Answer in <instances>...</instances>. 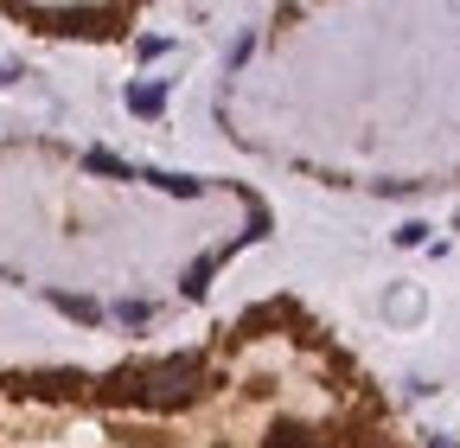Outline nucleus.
Wrapping results in <instances>:
<instances>
[{"label": "nucleus", "instance_id": "obj_1", "mask_svg": "<svg viewBox=\"0 0 460 448\" xmlns=\"http://www.w3.org/2000/svg\"><path fill=\"white\" fill-rule=\"evenodd\" d=\"M199 390H205V359H199V353H180V359H160V365L141 372L135 404H147V410H180V404L199 398Z\"/></svg>", "mask_w": 460, "mask_h": 448}, {"label": "nucleus", "instance_id": "obj_2", "mask_svg": "<svg viewBox=\"0 0 460 448\" xmlns=\"http://www.w3.org/2000/svg\"><path fill=\"white\" fill-rule=\"evenodd\" d=\"M45 301H51L58 314H71V320H84V327H90V320H102V308H96V301H84V295H58V289H51Z\"/></svg>", "mask_w": 460, "mask_h": 448}, {"label": "nucleus", "instance_id": "obj_3", "mask_svg": "<svg viewBox=\"0 0 460 448\" xmlns=\"http://www.w3.org/2000/svg\"><path fill=\"white\" fill-rule=\"evenodd\" d=\"M128 109H135V116H160V109H166V90H160V84H135V90H128Z\"/></svg>", "mask_w": 460, "mask_h": 448}, {"label": "nucleus", "instance_id": "obj_4", "mask_svg": "<svg viewBox=\"0 0 460 448\" xmlns=\"http://www.w3.org/2000/svg\"><path fill=\"white\" fill-rule=\"evenodd\" d=\"M269 448H326V442L307 435V429H295V423H275V429H269Z\"/></svg>", "mask_w": 460, "mask_h": 448}, {"label": "nucleus", "instance_id": "obj_5", "mask_svg": "<svg viewBox=\"0 0 460 448\" xmlns=\"http://www.w3.org/2000/svg\"><path fill=\"white\" fill-rule=\"evenodd\" d=\"M84 166H90V174H109V180H128V160H115V154H102V148H90Z\"/></svg>", "mask_w": 460, "mask_h": 448}, {"label": "nucleus", "instance_id": "obj_6", "mask_svg": "<svg viewBox=\"0 0 460 448\" xmlns=\"http://www.w3.org/2000/svg\"><path fill=\"white\" fill-rule=\"evenodd\" d=\"M211 269H217V256H199V263L186 269V282H180V289H186V295H205V282H211Z\"/></svg>", "mask_w": 460, "mask_h": 448}, {"label": "nucleus", "instance_id": "obj_7", "mask_svg": "<svg viewBox=\"0 0 460 448\" xmlns=\"http://www.w3.org/2000/svg\"><path fill=\"white\" fill-rule=\"evenodd\" d=\"M154 186H166V193H180V199H192L199 193V180H186V174H147Z\"/></svg>", "mask_w": 460, "mask_h": 448}, {"label": "nucleus", "instance_id": "obj_8", "mask_svg": "<svg viewBox=\"0 0 460 448\" xmlns=\"http://www.w3.org/2000/svg\"><path fill=\"white\" fill-rule=\"evenodd\" d=\"M115 314H122L128 327H141V320H147V301H122V308H115Z\"/></svg>", "mask_w": 460, "mask_h": 448}, {"label": "nucleus", "instance_id": "obj_9", "mask_svg": "<svg viewBox=\"0 0 460 448\" xmlns=\"http://www.w3.org/2000/svg\"><path fill=\"white\" fill-rule=\"evenodd\" d=\"M429 448H454V442H447V435H435V442H429Z\"/></svg>", "mask_w": 460, "mask_h": 448}]
</instances>
